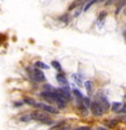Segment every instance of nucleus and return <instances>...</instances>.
Listing matches in <instances>:
<instances>
[{
  "instance_id": "obj_1",
  "label": "nucleus",
  "mask_w": 126,
  "mask_h": 130,
  "mask_svg": "<svg viewBox=\"0 0 126 130\" xmlns=\"http://www.w3.org/2000/svg\"><path fill=\"white\" fill-rule=\"evenodd\" d=\"M31 117H32V120L40 121L43 123H47V124L53 123L51 119L46 114L45 111H35V112L31 113Z\"/></svg>"
},
{
  "instance_id": "obj_2",
  "label": "nucleus",
  "mask_w": 126,
  "mask_h": 130,
  "mask_svg": "<svg viewBox=\"0 0 126 130\" xmlns=\"http://www.w3.org/2000/svg\"><path fill=\"white\" fill-rule=\"evenodd\" d=\"M35 108L39 109V110H43L45 112H48V113H54V114H58L59 111L55 106L50 105V104H47V103H44V102H39V103H35Z\"/></svg>"
},
{
  "instance_id": "obj_3",
  "label": "nucleus",
  "mask_w": 126,
  "mask_h": 130,
  "mask_svg": "<svg viewBox=\"0 0 126 130\" xmlns=\"http://www.w3.org/2000/svg\"><path fill=\"white\" fill-rule=\"evenodd\" d=\"M104 109H103V106L99 104L97 101H94V102H92L91 104V112L94 114L95 117H101L103 116V113H104Z\"/></svg>"
},
{
  "instance_id": "obj_4",
  "label": "nucleus",
  "mask_w": 126,
  "mask_h": 130,
  "mask_svg": "<svg viewBox=\"0 0 126 130\" xmlns=\"http://www.w3.org/2000/svg\"><path fill=\"white\" fill-rule=\"evenodd\" d=\"M32 76H34V79L36 80L37 82H45L46 81V76L45 74L41 72V70L40 69H36L34 70V72H32Z\"/></svg>"
},
{
  "instance_id": "obj_5",
  "label": "nucleus",
  "mask_w": 126,
  "mask_h": 130,
  "mask_svg": "<svg viewBox=\"0 0 126 130\" xmlns=\"http://www.w3.org/2000/svg\"><path fill=\"white\" fill-rule=\"evenodd\" d=\"M97 102L99 103L102 106H103V109L104 110H107L108 109V106H109V102H108V100H107V98L105 97L103 93H99L98 95H97Z\"/></svg>"
},
{
  "instance_id": "obj_6",
  "label": "nucleus",
  "mask_w": 126,
  "mask_h": 130,
  "mask_svg": "<svg viewBox=\"0 0 126 130\" xmlns=\"http://www.w3.org/2000/svg\"><path fill=\"white\" fill-rule=\"evenodd\" d=\"M55 91L58 93V94H60L61 97H64L65 99H67V100L70 99V93H69V90L68 89H64V88H61V89H57V90H55Z\"/></svg>"
},
{
  "instance_id": "obj_7",
  "label": "nucleus",
  "mask_w": 126,
  "mask_h": 130,
  "mask_svg": "<svg viewBox=\"0 0 126 130\" xmlns=\"http://www.w3.org/2000/svg\"><path fill=\"white\" fill-rule=\"evenodd\" d=\"M122 108H123V103H120V102H115L112 104V110L114 112H120Z\"/></svg>"
},
{
  "instance_id": "obj_8",
  "label": "nucleus",
  "mask_w": 126,
  "mask_h": 130,
  "mask_svg": "<svg viewBox=\"0 0 126 130\" xmlns=\"http://www.w3.org/2000/svg\"><path fill=\"white\" fill-rule=\"evenodd\" d=\"M56 79H57L58 83H60V84H63V85H68V81H67V79H66V77L64 76L63 74H58L57 76H56Z\"/></svg>"
},
{
  "instance_id": "obj_9",
  "label": "nucleus",
  "mask_w": 126,
  "mask_h": 130,
  "mask_svg": "<svg viewBox=\"0 0 126 130\" xmlns=\"http://www.w3.org/2000/svg\"><path fill=\"white\" fill-rule=\"evenodd\" d=\"M30 120H32L31 114H24V116L20 117V121L22 122H29Z\"/></svg>"
},
{
  "instance_id": "obj_10",
  "label": "nucleus",
  "mask_w": 126,
  "mask_h": 130,
  "mask_svg": "<svg viewBox=\"0 0 126 130\" xmlns=\"http://www.w3.org/2000/svg\"><path fill=\"white\" fill-rule=\"evenodd\" d=\"M35 66L37 67V69H45V70L49 69V67H48L45 63H43V62H36V63H35Z\"/></svg>"
},
{
  "instance_id": "obj_11",
  "label": "nucleus",
  "mask_w": 126,
  "mask_h": 130,
  "mask_svg": "<svg viewBox=\"0 0 126 130\" xmlns=\"http://www.w3.org/2000/svg\"><path fill=\"white\" fill-rule=\"evenodd\" d=\"M85 88H86L87 92H88V93H91L92 91H93V83H92L91 81H87V82H85Z\"/></svg>"
},
{
  "instance_id": "obj_12",
  "label": "nucleus",
  "mask_w": 126,
  "mask_h": 130,
  "mask_svg": "<svg viewBox=\"0 0 126 130\" xmlns=\"http://www.w3.org/2000/svg\"><path fill=\"white\" fill-rule=\"evenodd\" d=\"M96 1H98V0H91V1H89L88 4H86V6H85V8H84V11H87V10L91 8V7H92Z\"/></svg>"
},
{
  "instance_id": "obj_13",
  "label": "nucleus",
  "mask_w": 126,
  "mask_h": 130,
  "mask_svg": "<svg viewBox=\"0 0 126 130\" xmlns=\"http://www.w3.org/2000/svg\"><path fill=\"white\" fill-rule=\"evenodd\" d=\"M51 65H53V67H54V69H56L57 71H61L60 64H59L57 61H53V62H51Z\"/></svg>"
},
{
  "instance_id": "obj_14",
  "label": "nucleus",
  "mask_w": 126,
  "mask_h": 130,
  "mask_svg": "<svg viewBox=\"0 0 126 130\" xmlns=\"http://www.w3.org/2000/svg\"><path fill=\"white\" fill-rule=\"evenodd\" d=\"M73 93H74V95H75V97H77L78 99H80V100H83V95H81V93L79 92L78 90H73Z\"/></svg>"
},
{
  "instance_id": "obj_15",
  "label": "nucleus",
  "mask_w": 126,
  "mask_h": 130,
  "mask_svg": "<svg viewBox=\"0 0 126 130\" xmlns=\"http://www.w3.org/2000/svg\"><path fill=\"white\" fill-rule=\"evenodd\" d=\"M49 130H65V128H64L63 124H58V126H54L53 128H50Z\"/></svg>"
},
{
  "instance_id": "obj_16",
  "label": "nucleus",
  "mask_w": 126,
  "mask_h": 130,
  "mask_svg": "<svg viewBox=\"0 0 126 130\" xmlns=\"http://www.w3.org/2000/svg\"><path fill=\"white\" fill-rule=\"evenodd\" d=\"M106 16H107V12H106V11H105V12H102V14L99 15V17H98V19H97V20H101V21L103 23V21H104V18L106 17Z\"/></svg>"
},
{
  "instance_id": "obj_17",
  "label": "nucleus",
  "mask_w": 126,
  "mask_h": 130,
  "mask_svg": "<svg viewBox=\"0 0 126 130\" xmlns=\"http://www.w3.org/2000/svg\"><path fill=\"white\" fill-rule=\"evenodd\" d=\"M73 77H74V80H75V81L77 82V84H83V83H81V79H79V77H77V75H73Z\"/></svg>"
},
{
  "instance_id": "obj_18",
  "label": "nucleus",
  "mask_w": 126,
  "mask_h": 130,
  "mask_svg": "<svg viewBox=\"0 0 126 130\" xmlns=\"http://www.w3.org/2000/svg\"><path fill=\"white\" fill-rule=\"evenodd\" d=\"M122 113H126V103L125 104H123V108H122V111H120Z\"/></svg>"
},
{
  "instance_id": "obj_19",
  "label": "nucleus",
  "mask_w": 126,
  "mask_h": 130,
  "mask_svg": "<svg viewBox=\"0 0 126 130\" xmlns=\"http://www.w3.org/2000/svg\"><path fill=\"white\" fill-rule=\"evenodd\" d=\"M75 130H89L88 127H81V128H77Z\"/></svg>"
},
{
  "instance_id": "obj_20",
  "label": "nucleus",
  "mask_w": 126,
  "mask_h": 130,
  "mask_svg": "<svg viewBox=\"0 0 126 130\" xmlns=\"http://www.w3.org/2000/svg\"><path fill=\"white\" fill-rule=\"evenodd\" d=\"M97 130H107L106 128H102V127H99V128H97Z\"/></svg>"
},
{
  "instance_id": "obj_21",
  "label": "nucleus",
  "mask_w": 126,
  "mask_h": 130,
  "mask_svg": "<svg viewBox=\"0 0 126 130\" xmlns=\"http://www.w3.org/2000/svg\"><path fill=\"white\" fill-rule=\"evenodd\" d=\"M124 37H125V39H126V30H125V33H124Z\"/></svg>"
},
{
  "instance_id": "obj_22",
  "label": "nucleus",
  "mask_w": 126,
  "mask_h": 130,
  "mask_svg": "<svg viewBox=\"0 0 126 130\" xmlns=\"http://www.w3.org/2000/svg\"><path fill=\"white\" fill-rule=\"evenodd\" d=\"M89 130H92V129H89Z\"/></svg>"
},
{
  "instance_id": "obj_23",
  "label": "nucleus",
  "mask_w": 126,
  "mask_h": 130,
  "mask_svg": "<svg viewBox=\"0 0 126 130\" xmlns=\"http://www.w3.org/2000/svg\"><path fill=\"white\" fill-rule=\"evenodd\" d=\"M125 98H126V95H125Z\"/></svg>"
}]
</instances>
